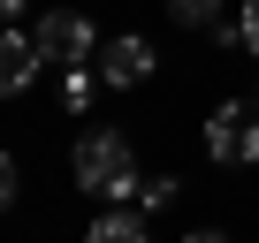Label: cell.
Returning a JSON list of instances; mask_svg holds the SVG:
<instances>
[{
  "label": "cell",
  "mask_w": 259,
  "mask_h": 243,
  "mask_svg": "<svg viewBox=\"0 0 259 243\" xmlns=\"http://www.w3.org/2000/svg\"><path fill=\"white\" fill-rule=\"evenodd\" d=\"M76 190H92L99 205L138 190V160H130V137L122 130H84L76 137Z\"/></svg>",
  "instance_id": "obj_1"
},
{
  "label": "cell",
  "mask_w": 259,
  "mask_h": 243,
  "mask_svg": "<svg viewBox=\"0 0 259 243\" xmlns=\"http://www.w3.org/2000/svg\"><path fill=\"white\" fill-rule=\"evenodd\" d=\"M8 205H16V160L0 152V213H8Z\"/></svg>",
  "instance_id": "obj_10"
},
{
  "label": "cell",
  "mask_w": 259,
  "mask_h": 243,
  "mask_svg": "<svg viewBox=\"0 0 259 243\" xmlns=\"http://www.w3.org/2000/svg\"><path fill=\"white\" fill-rule=\"evenodd\" d=\"M145 76H153V46L145 38H107L99 46V84L130 91V84H145Z\"/></svg>",
  "instance_id": "obj_4"
},
{
  "label": "cell",
  "mask_w": 259,
  "mask_h": 243,
  "mask_svg": "<svg viewBox=\"0 0 259 243\" xmlns=\"http://www.w3.org/2000/svg\"><path fill=\"white\" fill-rule=\"evenodd\" d=\"M191 243H229V235H221V228H198V235H191Z\"/></svg>",
  "instance_id": "obj_12"
},
{
  "label": "cell",
  "mask_w": 259,
  "mask_h": 243,
  "mask_svg": "<svg viewBox=\"0 0 259 243\" xmlns=\"http://www.w3.org/2000/svg\"><path fill=\"white\" fill-rule=\"evenodd\" d=\"M168 8H176V23H191V31H198V23H213V16H221V0H168Z\"/></svg>",
  "instance_id": "obj_8"
},
{
  "label": "cell",
  "mask_w": 259,
  "mask_h": 243,
  "mask_svg": "<svg viewBox=\"0 0 259 243\" xmlns=\"http://www.w3.org/2000/svg\"><path fill=\"white\" fill-rule=\"evenodd\" d=\"M84 243H145V213H130V205H99Z\"/></svg>",
  "instance_id": "obj_6"
},
{
  "label": "cell",
  "mask_w": 259,
  "mask_h": 243,
  "mask_svg": "<svg viewBox=\"0 0 259 243\" xmlns=\"http://www.w3.org/2000/svg\"><path fill=\"white\" fill-rule=\"evenodd\" d=\"M23 16H31V0H0V23H8V31H16Z\"/></svg>",
  "instance_id": "obj_11"
},
{
  "label": "cell",
  "mask_w": 259,
  "mask_h": 243,
  "mask_svg": "<svg viewBox=\"0 0 259 243\" xmlns=\"http://www.w3.org/2000/svg\"><path fill=\"white\" fill-rule=\"evenodd\" d=\"M31 76H38V46H31L23 31H8V23H0V99H16Z\"/></svg>",
  "instance_id": "obj_5"
},
{
  "label": "cell",
  "mask_w": 259,
  "mask_h": 243,
  "mask_svg": "<svg viewBox=\"0 0 259 243\" xmlns=\"http://www.w3.org/2000/svg\"><path fill=\"white\" fill-rule=\"evenodd\" d=\"M176 190H183L176 175H145V183L130 190V198H138V213H168V205H176Z\"/></svg>",
  "instance_id": "obj_7"
},
{
  "label": "cell",
  "mask_w": 259,
  "mask_h": 243,
  "mask_svg": "<svg viewBox=\"0 0 259 243\" xmlns=\"http://www.w3.org/2000/svg\"><path fill=\"white\" fill-rule=\"evenodd\" d=\"M31 46H38V61H54V69H84V61L99 53V31H92L76 8H54V16H38Z\"/></svg>",
  "instance_id": "obj_2"
},
{
  "label": "cell",
  "mask_w": 259,
  "mask_h": 243,
  "mask_svg": "<svg viewBox=\"0 0 259 243\" xmlns=\"http://www.w3.org/2000/svg\"><path fill=\"white\" fill-rule=\"evenodd\" d=\"M206 152H213V167H251L259 160V106H213Z\"/></svg>",
  "instance_id": "obj_3"
},
{
  "label": "cell",
  "mask_w": 259,
  "mask_h": 243,
  "mask_svg": "<svg viewBox=\"0 0 259 243\" xmlns=\"http://www.w3.org/2000/svg\"><path fill=\"white\" fill-rule=\"evenodd\" d=\"M236 31H244V46L259 53V0H244V16H236Z\"/></svg>",
  "instance_id": "obj_9"
}]
</instances>
